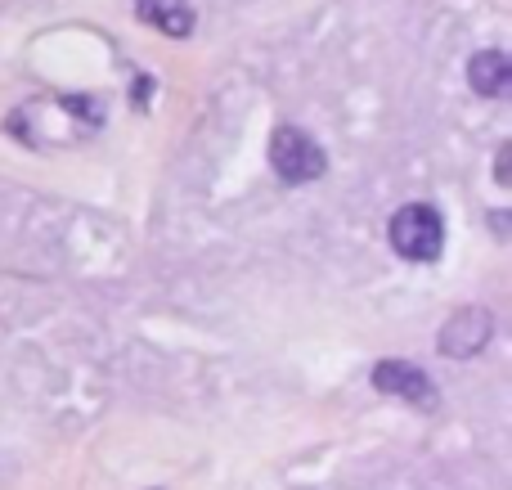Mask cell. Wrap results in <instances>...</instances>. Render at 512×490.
<instances>
[{
	"instance_id": "6da1fadb",
	"label": "cell",
	"mask_w": 512,
	"mask_h": 490,
	"mask_svg": "<svg viewBox=\"0 0 512 490\" xmlns=\"http://www.w3.org/2000/svg\"><path fill=\"white\" fill-rule=\"evenodd\" d=\"M391 248L405 261H436L445 252V216L427 203H409L387 225Z\"/></svg>"
},
{
	"instance_id": "7a4b0ae2",
	"label": "cell",
	"mask_w": 512,
	"mask_h": 490,
	"mask_svg": "<svg viewBox=\"0 0 512 490\" xmlns=\"http://www.w3.org/2000/svg\"><path fill=\"white\" fill-rule=\"evenodd\" d=\"M270 167L283 185H306V180H319L328 167L324 149L310 140L301 126H274L270 135Z\"/></svg>"
},
{
	"instance_id": "3957f363",
	"label": "cell",
	"mask_w": 512,
	"mask_h": 490,
	"mask_svg": "<svg viewBox=\"0 0 512 490\" xmlns=\"http://www.w3.org/2000/svg\"><path fill=\"white\" fill-rule=\"evenodd\" d=\"M490 329H495V320H490L486 306H459V311L441 324L436 347H441V356H450V360H472L490 342Z\"/></svg>"
},
{
	"instance_id": "277c9868",
	"label": "cell",
	"mask_w": 512,
	"mask_h": 490,
	"mask_svg": "<svg viewBox=\"0 0 512 490\" xmlns=\"http://www.w3.org/2000/svg\"><path fill=\"white\" fill-rule=\"evenodd\" d=\"M373 387L387 392V396H400V401H409V405H418V410H436V405H441L436 383L418 365H409V360H382V365H373Z\"/></svg>"
},
{
	"instance_id": "5b68a950",
	"label": "cell",
	"mask_w": 512,
	"mask_h": 490,
	"mask_svg": "<svg viewBox=\"0 0 512 490\" xmlns=\"http://www.w3.org/2000/svg\"><path fill=\"white\" fill-rule=\"evenodd\" d=\"M508 81H512V63H508L504 50H481V54H472V63H468V86L477 90V95H486V99L504 95Z\"/></svg>"
},
{
	"instance_id": "8992f818",
	"label": "cell",
	"mask_w": 512,
	"mask_h": 490,
	"mask_svg": "<svg viewBox=\"0 0 512 490\" xmlns=\"http://www.w3.org/2000/svg\"><path fill=\"white\" fill-rule=\"evenodd\" d=\"M135 14L149 27H158V32L176 36V41H185L194 32V9L185 0H135Z\"/></svg>"
},
{
	"instance_id": "52a82bcc",
	"label": "cell",
	"mask_w": 512,
	"mask_h": 490,
	"mask_svg": "<svg viewBox=\"0 0 512 490\" xmlns=\"http://www.w3.org/2000/svg\"><path fill=\"white\" fill-rule=\"evenodd\" d=\"M508 158H512V149L504 144V149H499V158H495V162H499V167H495V180H499V185H504V189L512 185V176H508Z\"/></svg>"
}]
</instances>
